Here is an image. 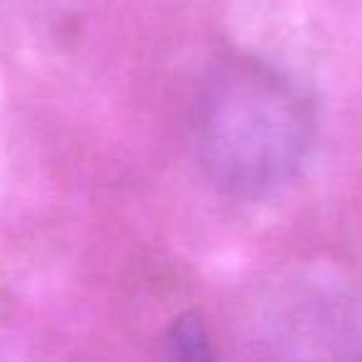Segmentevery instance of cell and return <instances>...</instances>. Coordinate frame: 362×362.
I'll return each instance as SVG.
<instances>
[{"mask_svg":"<svg viewBox=\"0 0 362 362\" xmlns=\"http://www.w3.org/2000/svg\"><path fill=\"white\" fill-rule=\"evenodd\" d=\"M313 112L303 92L263 62L238 60L216 72L199 112V151L218 187L263 197L303 164Z\"/></svg>","mask_w":362,"mask_h":362,"instance_id":"6da1fadb","label":"cell"},{"mask_svg":"<svg viewBox=\"0 0 362 362\" xmlns=\"http://www.w3.org/2000/svg\"><path fill=\"white\" fill-rule=\"evenodd\" d=\"M161 350V362H216L206 327L194 315L179 317L169 327Z\"/></svg>","mask_w":362,"mask_h":362,"instance_id":"7a4b0ae2","label":"cell"}]
</instances>
